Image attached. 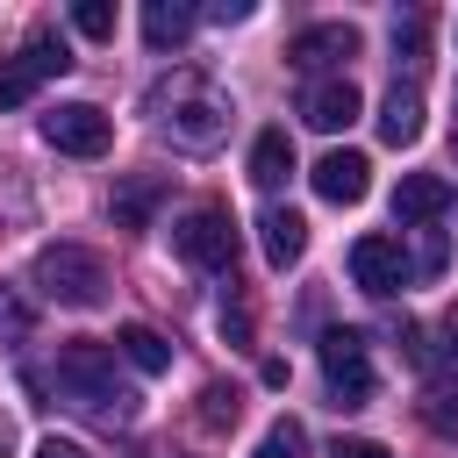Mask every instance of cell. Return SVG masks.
I'll use <instances>...</instances> for the list:
<instances>
[{"mask_svg":"<svg viewBox=\"0 0 458 458\" xmlns=\"http://www.w3.org/2000/svg\"><path fill=\"white\" fill-rule=\"evenodd\" d=\"M57 394H64V401H79V408H86V415H100V422L136 415V394L114 379V351H107V344H93V336H72V344L57 351Z\"/></svg>","mask_w":458,"mask_h":458,"instance_id":"1","label":"cell"},{"mask_svg":"<svg viewBox=\"0 0 458 458\" xmlns=\"http://www.w3.org/2000/svg\"><path fill=\"white\" fill-rule=\"evenodd\" d=\"M29 286L57 308H100L107 301V258L86 243H43L29 265Z\"/></svg>","mask_w":458,"mask_h":458,"instance_id":"2","label":"cell"},{"mask_svg":"<svg viewBox=\"0 0 458 458\" xmlns=\"http://www.w3.org/2000/svg\"><path fill=\"white\" fill-rule=\"evenodd\" d=\"M57 72H72V50H64V36L36 29V36H29L14 57H0V107L36 100V86H43V79H57Z\"/></svg>","mask_w":458,"mask_h":458,"instance_id":"3","label":"cell"},{"mask_svg":"<svg viewBox=\"0 0 458 458\" xmlns=\"http://www.w3.org/2000/svg\"><path fill=\"white\" fill-rule=\"evenodd\" d=\"M322 386L336 408H365L372 401V358L358 329H322Z\"/></svg>","mask_w":458,"mask_h":458,"instance_id":"4","label":"cell"},{"mask_svg":"<svg viewBox=\"0 0 458 458\" xmlns=\"http://www.w3.org/2000/svg\"><path fill=\"white\" fill-rule=\"evenodd\" d=\"M165 129H172V143H179V150H215V143H222V129H229V100H222V93H208L200 79H179V100H172Z\"/></svg>","mask_w":458,"mask_h":458,"instance_id":"5","label":"cell"},{"mask_svg":"<svg viewBox=\"0 0 458 458\" xmlns=\"http://www.w3.org/2000/svg\"><path fill=\"white\" fill-rule=\"evenodd\" d=\"M43 143L64 150V157H107V143H114V114L93 107V100H64V107L43 114Z\"/></svg>","mask_w":458,"mask_h":458,"instance_id":"6","label":"cell"},{"mask_svg":"<svg viewBox=\"0 0 458 458\" xmlns=\"http://www.w3.org/2000/svg\"><path fill=\"white\" fill-rule=\"evenodd\" d=\"M172 250L186 265H208V272H236V222L222 208H193L172 222Z\"/></svg>","mask_w":458,"mask_h":458,"instance_id":"7","label":"cell"},{"mask_svg":"<svg viewBox=\"0 0 458 458\" xmlns=\"http://www.w3.org/2000/svg\"><path fill=\"white\" fill-rule=\"evenodd\" d=\"M358 57V29L351 21H315V29H301L293 43H286V64L293 72H336V64H351Z\"/></svg>","mask_w":458,"mask_h":458,"instance_id":"8","label":"cell"},{"mask_svg":"<svg viewBox=\"0 0 458 458\" xmlns=\"http://www.w3.org/2000/svg\"><path fill=\"white\" fill-rule=\"evenodd\" d=\"M351 279L365 286V293H401V279H408V250H401V236H358L351 243Z\"/></svg>","mask_w":458,"mask_h":458,"instance_id":"9","label":"cell"},{"mask_svg":"<svg viewBox=\"0 0 458 458\" xmlns=\"http://www.w3.org/2000/svg\"><path fill=\"white\" fill-rule=\"evenodd\" d=\"M308 179H315V193H322L329 208H358L365 186H372V165H365V150H322Z\"/></svg>","mask_w":458,"mask_h":458,"instance_id":"10","label":"cell"},{"mask_svg":"<svg viewBox=\"0 0 458 458\" xmlns=\"http://www.w3.org/2000/svg\"><path fill=\"white\" fill-rule=\"evenodd\" d=\"M358 107H365V93L336 72V79H315L308 86V100H301V114H308V129H322V136H336V129H351L358 122Z\"/></svg>","mask_w":458,"mask_h":458,"instance_id":"11","label":"cell"},{"mask_svg":"<svg viewBox=\"0 0 458 458\" xmlns=\"http://www.w3.org/2000/svg\"><path fill=\"white\" fill-rule=\"evenodd\" d=\"M458 208V193H451V179H437V172H408L401 186H394V222H444Z\"/></svg>","mask_w":458,"mask_h":458,"instance_id":"12","label":"cell"},{"mask_svg":"<svg viewBox=\"0 0 458 458\" xmlns=\"http://www.w3.org/2000/svg\"><path fill=\"white\" fill-rule=\"evenodd\" d=\"M379 136H386L394 150H408V143L422 136V93H415V86L394 79V93L379 100Z\"/></svg>","mask_w":458,"mask_h":458,"instance_id":"13","label":"cell"},{"mask_svg":"<svg viewBox=\"0 0 458 458\" xmlns=\"http://www.w3.org/2000/svg\"><path fill=\"white\" fill-rule=\"evenodd\" d=\"M157 200H165V172H136V179L114 186V222H122V229H150Z\"/></svg>","mask_w":458,"mask_h":458,"instance_id":"14","label":"cell"},{"mask_svg":"<svg viewBox=\"0 0 458 458\" xmlns=\"http://www.w3.org/2000/svg\"><path fill=\"white\" fill-rule=\"evenodd\" d=\"M258 236H265V258H272L279 272H286V265H301V250H308V222H301L293 208H265Z\"/></svg>","mask_w":458,"mask_h":458,"instance_id":"15","label":"cell"},{"mask_svg":"<svg viewBox=\"0 0 458 458\" xmlns=\"http://www.w3.org/2000/svg\"><path fill=\"white\" fill-rule=\"evenodd\" d=\"M114 358H122V365H136V372H150V379H157V372H172V344H165L157 329H143V322H129V329L114 336Z\"/></svg>","mask_w":458,"mask_h":458,"instance_id":"16","label":"cell"},{"mask_svg":"<svg viewBox=\"0 0 458 458\" xmlns=\"http://www.w3.org/2000/svg\"><path fill=\"white\" fill-rule=\"evenodd\" d=\"M286 172H293V143H286V129H258V143H250V179L272 193V186H286Z\"/></svg>","mask_w":458,"mask_h":458,"instance_id":"17","label":"cell"},{"mask_svg":"<svg viewBox=\"0 0 458 458\" xmlns=\"http://www.w3.org/2000/svg\"><path fill=\"white\" fill-rule=\"evenodd\" d=\"M415 415H422V429H437V437H458V372H437V379L422 386Z\"/></svg>","mask_w":458,"mask_h":458,"instance_id":"18","label":"cell"},{"mask_svg":"<svg viewBox=\"0 0 458 458\" xmlns=\"http://www.w3.org/2000/svg\"><path fill=\"white\" fill-rule=\"evenodd\" d=\"M143 36H150V50H179V43L193 36V7H179V0H150V7H143Z\"/></svg>","mask_w":458,"mask_h":458,"instance_id":"19","label":"cell"},{"mask_svg":"<svg viewBox=\"0 0 458 458\" xmlns=\"http://www.w3.org/2000/svg\"><path fill=\"white\" fill-rule=\"evenodd\" d=\"M236 415H243L236 386H208L200 394V429H236Z\"/></svg>","mask_w":458,"mask_h":458,"instance_id":"20","label":"cell"},{"mask_svg":"<svg viewBox=\"0 0 458 458\" xmlns=\"http://www.w3.org/2000/svg\"><path fill=\"white\" fill-rule=\"evenodd\" d=\"M308 451V429L293 422V415H279L272 429H265V444H258V458H301Z\"/></svg>","mask_w":458,"mask_h":458,"instance_id":"21","label":"cell"},{"mask_svg":"<svg viewBox=\"0 0 458 458\" xmlns=\"http://www.w3.org/2000/svg\"><path fill=\"white\" fill-rule=\"evenodd\" d=\"M72 29L93 36V43H107V36H114V7H107V0H79V7H72Z\"/></svg>","mask_w":458,"mask_h":458,"instance_id":"22","label":"cell"},{"mask_svg":"<svg viewBox=\"0 0 458 458\" xmlns=\"http://www.w3.org/2000/svg\"><path fill=\"white\" fill-rule=\"evenodd\" d=\"M422 36H429V21L422 14H401L394 21V57H422Z\"/></svg>","mask_w":458,"mask_h":458,"instance_id":"23","label":"cell"},{"mask_svg":"<svg viewBox=\"0 0 458 458\" xmlns=\"http://www.w3.org/2000/svg\"><path fill=\"white\" fill-rule=\"evenodd\" d=\"M444 258H451V243H444V229H429V236H422V258H415V272H444Z\"/></svg>","mask_w":458,"mask_h":458,"instance_id":"24","label":"cell"},{"mask_svg":"<svg viewBox=\"0 0 458 458\" xmlns=\"http://www.w3.org/2000/svg\"><path fill=\"white\" fill-rule=\"evenodd\" d=\"M222 336L250 344V308H243V301H222Z\"/></svg>","mask_w":458,"mask_h":458,"instance_id":"25","label":"cell"},{"mask_svg":"<svg viewBox=\"0 0 458 458\" xmlns=\"http://www.w3.org/2000/svg\"><path fill=\"white\" fill-rule=\"evenodd\" d=\"M329 458H386V444H372V437H336Z\"/></svg>","mask_w":458,"mask_h":458,"instance_id":"26","label":"cell"},{"mask_svg":"<svg viewBox=\"0 0 458 458\" xmlns=\"http://www.w3.org/2000/svg\"><path fill=\"white\" fill-rule=\"evenodd\" d=\"M208 14H215V21H243V14H250V0H215Z\"/></svg>","mask_w":458,"mask_h":458,"instance_id":"27","label":"cell"},{"mask_svg":"<svg viewBox=\"0 0 458 458\" xmlns=\"http://www.w3.org/2000/svg\"><path fill=\"white\" fill-rule=\"evenodd\" d=\"M36 458H86V451H79V444H72V437H50V444H43V451H36Z\"/></svg>","mask_w":458,"mask_h":458,"instance_id":"28","label":"cell"},{"mask_svg":"<svg viewBox=\"0 0 458 458\" xmlns=\"http://www.w3.org/2000/svg\"><path fill=\"white\" fill-rule=\"evenodd\" d=\"M0 329H21V308L14 301H0Z\"/></svg>","mask_w":458,"mask_h":458,"instance_id":"29","label":"cell"},{"mask_svg":"<svg viewBox=\"0 0 458 458\" xmlns=\"http://www.w3.org/2000/svg\"><path fill=\"white\" fill-rule=\"evenodd\" d=\"M451 344H458V301H451Z\"/></svg>","mask_w":458,"mask_h":458,"instance_id":"30","label":"cell"},{"mask_svg":"<svg viewBox=\"0 0 458 458\" xmlns=\"http://www.w3.org/2000/svg\"><path fill=\"white\" fill-rule=\"evenodd\" d=\"M0 458H7V422H0Z\"/></svg>","mask_w":458,"mask_h":458,"instance_id":"31","label":"cell"}]
</instances>
